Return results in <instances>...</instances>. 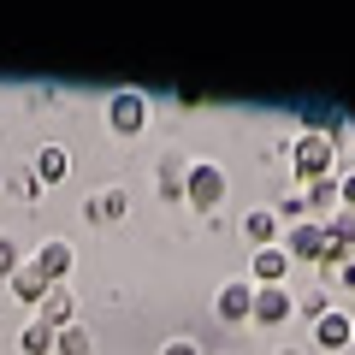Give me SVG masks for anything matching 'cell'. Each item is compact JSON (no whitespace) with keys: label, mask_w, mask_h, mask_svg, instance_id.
Returning <instances> with one entry per match:
<instances>
[{"label":"cell","mask_w":355,"mask_h":355,"mask_svg":"<svg viewBox=\"0 0 355 355\" xmlns=\"http://www.w3.org/2000/svg\"><path fill=\"white\" fill-rule=\"evenodd\" d=\"M291 160H296V178H302V184L338 178V142H331V137H320V130H296Z\"/></svg>","instance_id":"6da1fadb"},{"label":"cell","mask_w":355,"mask_h":355,"mask_svg":"<svg viewBox=\"0 0 355 355\" xmlns=\"http://www.w3.org/2000/svg\"><path fill=\"white\" fill-rule=\"evenodd\" d=\"M184 202H190L196 214H214V207L225 202V166L219 160H196L190 172H184Z\"/></svg>","instance_id":"7a4b0ae2"},{"label":"cell","mask_w":355,"mask_h":355,"mask_svg":"<svg viewBox=\"0 0 355 355\" xmlns=\"http://www.w3.org/2000/svg\"><path fill=\"white\" fill-rule=\"evenodd\" d=\"M142 125H148V95L142 89H113L107 95V130L113 137H137Z\"/></svg>","instance_id":"3957f363"},{"label":"cell","mask_w":355,"mask_h":355,"mask_svg":"<svg viewBox=\"0 0 355 355\" xmlns=\"http://www.w3.org/2000/svg\"><path fill=\"white\" fill-rule=\"evenodd\" d=\"M291 261H320L326 266V249H331V237H326V219H302V225H284V243H279Z\"/></svg>","instance_id":"277c9868"},{"label":"cell","mask_w":355,"mask_h":355,"mask_svg":"<svg viewBox=\"0 0 355 355\" xmlns=\"http://www.w3.org/2000/svg\"><path fill=\"white\" fill-rule=\"evenodd\" d=\"M214 314L225 320V326H243V320L254 314V284H249V279H225V284L214 291Z\"/></svg>","instance_id":"5b68a950"},{"label":"cell","mask_w":355,"mask_h":355,"mask_svg":"<svg viewBox=\"0 0 355 355\" xmlns=\"http://www.w3.org/2000/svg\"><path fill=\"white\" fill-rule=\"evenodd\" d=\"M30 266H36L48 284H65V279H71V266H77V249H71L65 237H48V243L36 249V261H30Z\"/></svg>","instance_id":"8992f818"},{"label":"cell","mask_w":355,"mask_h":355,"mask_svg":"<svg viewBox=\"0 0 355 355\" xmlns=\"http://www.w3.org/2000/svg\"><path fill=\"white\" fill-rule=\"evenodd\" d=\"M314 343H320V349H326V355L349 349V343H355V320L343 314V308H326V314L314 320Z\"/></svg>","instance_id":"52a82bcc"},{"label":"cell","mask_w":355,"mask_h":355,"mask_svg":"<svg viewBox=\"0 0 355 355\" xmlns=\"http://www.w3.org/2000/svg\"><path fill=\"white\" fill-rule=\"evenodd\" d=\"M284 279H291V254H284L279 243L249 254V284H254V291H266V284H284Z\"/></svg>","instance_id":"ba28073f"},{"label":"cell","mask_w":355,"mask_h":355,"mask_svg":"<svg viewBox=\"0 0 355 355\" xmlns=\"http://www.w3.org/2000/svg\"><path fill=\"white\" fill-rule=\"evenodd\" d=\"M296 314V296L284 291V284H266V291H254V326H284V320Z\"/></svg>","instance_id":"9c48e42d"},{"label":"cell","mask_w":355,"mask_h":355,"mask_svg":"<svg viewBox=\"0 0 355 355\" xmlns=\"http://www.w3.org/2000/svg\"><path fill=\"white\" fill-rule=\"evenodd\" d=\"M36 320H42L48 331H65V326H77V302H71V291H65V284H53V291L42 296Z\"/></svg>","instance_id":"30bf717a"},{"label":"cell","mask_w":355,"mask_h":355,"mask_svg":"<svg viewBox=\"0 0 355 355\" xmlns=\"http://www.w3.org/2000/svg\"><path fill=\"white\" fill-rule=\"evenodd\" d=\"M30 172H36V184H65V172H71V148H65V142H42Z\"/></svg>","instance_id":"8fae6325"},{"label":"cell","mask_w":355,"mask_h":355,"mask_svg":"<svg viewBox=\"0 0 355 355\" xmlns=\"http://www.w3.org/2000/svg\"><path fill=\"white\" fill-rule=\"evenodd\" d=\"M125 207H130V196L113 184V190H95L83 202V219H89V225H107V219H125Z\"/></svg>","instance_id":"7c38bea8"},{"label":"cell","mask_w":355,"mask_h":355,"mask_svg":"<svg viewBox=\"0 0 355 355\" xmlns=\"http://www.w3.org/2000/svg\"><path fill=\"white\" fill-rule=\"evenodd\" d=\"M243 237H249L254 249H272V243H279V214H272V207H249V214H243Z\"/></svg>","instance_id":"4fadbf2b"},{"label":"cell","mask_w":355,"mask_h":355,"mask_svg":"<svg viewBox=\"0 0 355 355\" xmlns=\"http://www.w3.org/2000/svg\"><path fill=\"white\" fill-rule=\"evenodd\" d=\"M6 284H12V296H18V302H30V308H42V296H48L53 291V284L48 279H42V272H36V266H18V272H12V279H6Z\"/></svg>","instance_id":"5bb4252c"},{"label":"cell","mask_w":355,"mask_h":355,"mask_svg":"<svg viewBox=\"0 0 355 355\" xmlns=\"http://www.w3.org/2000/svg\"><path fill=\"white\" fill-rule=\"evenodd\" d=\"M18 343H24V355H53V331L42 326V320H30V326L18 331Z\"/></svg>","instance_id":"9a60e30c"},{"label":"cell","mask_w":355,"mask_h":355,"mask_svg":"<svg viewBox=\"0 0 355 355\" xmlns=\"http://www.w3.org/2000/svg\"><path fill=\"white\" fill-rule=\"evenodd\" d=\"M53 355H89V331H83V326L53 331Z\"/></svg>","instance_id":"2e32d148"},{"label":"cell","mask_w":355,"mask_h":355,"mask_svg":"<svg viewBox=\"0 0 355 355\" xmlns=\"http://www.w3.org/2000/svg\"><path fill=\"white\" fill-rule=\"evenodd\" d=\"M6 190H12L18 202H36V196H42V184H36V172H12V178H6Z\"/></svg>","instance_id":"e0dca14e"},{"label":"cell","mask_w":355,"mask_h":355,"mask_svg":"<svg viewBox=\"0 0 355 355\" xmlns=\"http://www.w3.org/2000/svg\"><path fill=\"white\" fill-rule=\"evenodd\" d=\"M18 266H24V254H18V243H12V237H0V279H12Z\"/></svg>","instance_id":"ac0fdd59"},{"label":"cell","mask_w":355,"mask_h":355,"mask_svg":"<svg viewBox=\"0 0 355 355\" xmlns=\"http://www.w3.org/2000/svg\"><path fill=\"white\" fill-rule=\"evenodd\" d=\"M338 196H343V214H355V166L338 172Z\"/></svg>","instance_id":"d6986e66"},{"label":"cell","mask_w":355,"mask_h":355,"mask_svg":"<svg viewBox=\"0 0 355 355\" xmlns=\"http://www.w3.org/2000/svg\"><path fill=\"white\" fill-rule=\"evenodd\" d=\"M160 355H202V343H190V338H172Z\"/></svg>","instance_id":"ffe728a7"},{"label":"cell","mask_w":355,"mask_h":355,"mask_svg":"<svg viewBox=\"0 0 355 355\" xmlns=\"http://www.w3.org/2000/svg\"><path fill=\"white\" fill-rule=\"evenodd\" d=\"M343 284H349V291H355V261H343Z\"/></svg>","instance_id":"44dd1931"}]
</instances>
